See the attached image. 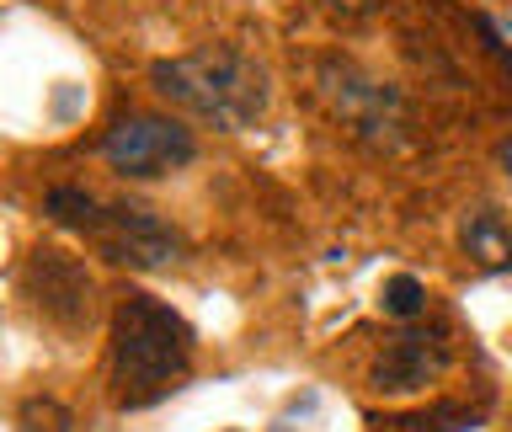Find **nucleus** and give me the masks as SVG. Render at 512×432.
<instances>
[{
  "instance_id": "1",
  "label": "nucleus",
  "mask_w": 512,
  "mask_h": 432,
  "mask_svg": "<svg viewBox=\"0 0 512 432\" xmlns=\"http://www.w3.org/2000/svg\"><path fill=\"white\" fill-rule=\"evenodd\" d=\"M192 368V326L171 304L150 294H123L112 310V342H107V390L112 406L139 411L166 400Z\"/></svg>"
},
{
  "instance_id": "2",
  "label": "nucleus",
  "mask_w": 512,
  "mask_h": 432,
  "mask_svg": "<svg viewBox=\"0 0 512 432\" xmlns=\"http://www.w3.org/2000/svg\"><path fill=\"white\" fill-rule=\"evenodd\" d=\"M155 96L192 112L198 123H214L224 134L251 128L267 112V70L235 43H203L192 54L160 59L150 70Z\"/></svg>"
},
{
  "instance_id": "3",
  "label": "nucleus",
  "mask_w": 512,
  "mask_h": 432,
  "mask_svg": "<svg viewBox=\"0 0 512 432\" xmlns=\"http://www.w3.org/2000/svg\"><path fill=\"white\" fill-rule=\"evenodd\" d=\"M43 208H48L54 224L86 235L91 246L118 267L160 272V267H171L176 256H182V235H176L160 214H150L144 203H128V198L102 203V198H91V192H80V187H54L43 198Z\"/></svg>"
},
{
  "instance_id": "4",
  "label": "nucleus",
  "mask_w": 512,
  "mask_h": 432,
  "mask_svg": "<svg viewBox=\"0 0 512 432\" xmlns=\"http://www.w3.org/2000/svg\"><path fill=\"white\" fill-rule=\"evenodd\" d=\"M192 155H198L192 128L176 118H160V112H128L102 134V160L118 176H134V182L182 171Z\"/></svg>"
},
{
  "instance_id": "5",
  "label": "nucleus",
  "mask_w": 512,
  "mask_h": 432,
  "mask_svg": "<svg viewBox=\"0 0 512 432\" xmlns=\"http://www.w3.org/2000/svg\"><path fill=\"white\" fill-rule=\"evenodd\" d=\"M320 102L331 107L336 123H347L358 139H374V144L406 128V102L390 86H379L374 75L352 70L347 59H320Z\"/></svg>"
},
{
  "instance_id": "6",
  "label": "nucleus",
  "mask_w": 512,
  "mask_h": 432,
  "mask_svg": "<svg viewBox=\"0 0 512 432\" xmlns=\"http://www.w3.org/2000/svg\"><path fill=\"white\" fill-rule=\"evenodd\" d=\"M27 294L38 299V310L59 326H86L91 304H96V278L86 272V262H75L59 246H38L27 262Z\"/></svg>"
},
{
  "instance_id": "7",
  "label": "nucleus",
  "mask_w": 512,
  "mask_h": 432,
  "mask_svg": "<svg viewBox=\"0 0 512 432\" xmlns=\"http://www.w3.org/2000/svg\"><path fill=\"white\" fill-rule=\"evenodd\" d=\"M448 358H454V347H448V336L438 326H406L390 336V347L379 352L374 363V390L384 395H411L422 390V384H432L448 368Z\"/></svg>"
},
{
  "instance_id": "8",
  "label": "nucleus",
  "mask_w": 512,
  "mask_h": 432,
  "mask_svg": "<svg viewBox=\"0 0 512 432\" xmlns=\"http://www.w3.org/2000/svg\"><path fill=\"white\" fill-rule=\"evenodd\" d=\"M464 256L480 267V272H512V224L502 219V208L480 203L470 219H464Z\"/></svg>"
},
{
  "instance_id": "9",
  "label": "nucleus",
  "mask_w": 512,
  "mask_h": 432,
  "mask_svg": "<svg viewBox=\"0 0 512 432\" xmlns=\"http://www.w3.org/2000/svg\"><path fill=\"white\" fill-rule=\"evenodd\" d=\"M480 406H459V400H443V406L427 411H406V416H374L379 432H475L480 427Z\"/></svg>"
},
{
  "instance_id": "10",
  "label": "nucleus",
  "mask_w": 512,
  "mask_h": 432,
  "mask_svg": "<svg viewBox=\"0 0 512 432\" xmlns=\"http://www.w3.org/2000/svg\"><path fill=\"white\" fill-rule=\"evenodd\" d=\"M379 304H384V315H400V320H416L427 310V288L411 278V272H395L390 283H384V294H379Z\"/></svg>"
},
{
  "instance_id": "11",
  "label": "nucleus",
  "mask_w": 512,
  "mask_h": 432,
  "mask_svg": "<svg viewBox=\"0 0 512 432\" xmlns=\"http://www.w3.org/2000/svg\"><path fill=\"white\" fill-rule=\"evenodd\" d=\"M16 432H70V411L48 395H32V400H22V411H16Z\"/></svg>"
},
{
  "instance_id": "12",
  "label": "nucleus",
  "mask_w": 512,
  "mask_h": 432,
  "mask_svg": "<svg viewBox=\"0 0 512 432\" xmlns=\"http://www.w3.org/2000/svg\"><path fill=\"white\" fill-rule=\"evenodd\" d=\"M331 16H342V22H358V16H374L384 0H320Z\"/></svg>"
},
{
  "instance_id": "13",
  "label": "nucleus",
  "mask_w": 512,
  "mask_h": 432,
  "mask_svg": "<svg viewBox=\"0 0 512 432\" xmlns=\"http://www.w3.org/2000/svg\"><path fill=\"white\" fill-rule=\"evenodd\" d=\"M496 160H502V171H507V176H512V134H507V139H502V144H496Z\"/></svg>"
}]
</instances>
